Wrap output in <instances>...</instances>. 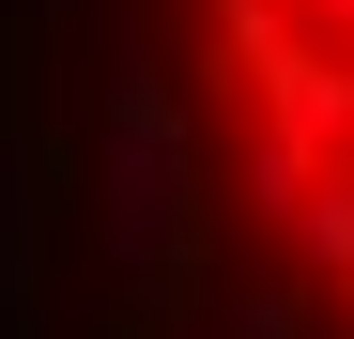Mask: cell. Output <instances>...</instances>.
Masks as SVG:
<instances>
[{"label":"cell","instance_id":"6da1fadb","mask_svg":"<svg viewBox=\"0 0 354 339\" xmlns=\"http://www.w3.org/2000/svg\"><path fill=\"white\" fill-rule=\"evenodd\" d=\"M201 93L247 216L354 309V0H201Z\"/></svg>","mask_w":354,"mask_h":339}]
</instances>
